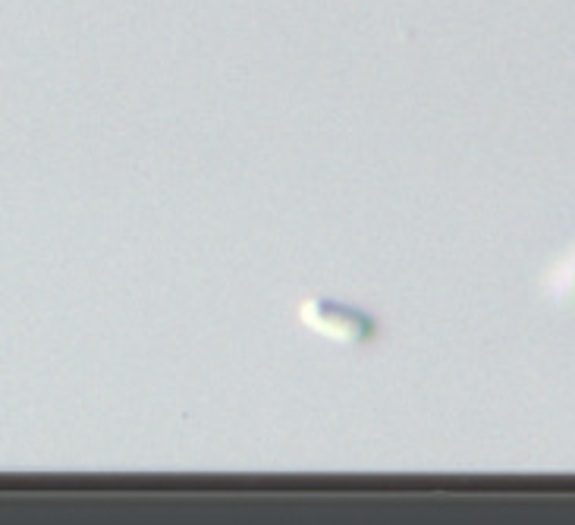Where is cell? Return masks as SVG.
Returning a JSON list of instances; mask_svg holds the SVG:
<instances>
[{
    "label": "cell",
    "mask_w": 575,
    "mask_h": 525,
    "mask_svg": "<svg viewBox=\"0 0 575 525\" xmlns=\"http://www.w3.org/2000/svg\"><path fill=\"white\" fill-rule=\"evenodd\" d=\"M554 293L560 296V299H575V255L563 265V271H556Z\"/></svg>",
    "instance_id": "6da1fadb"
}]
</instances>
